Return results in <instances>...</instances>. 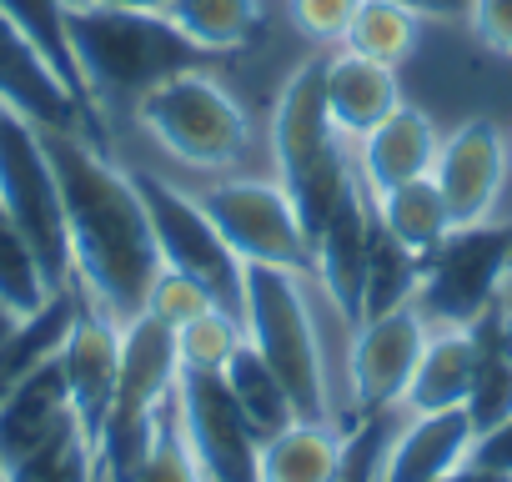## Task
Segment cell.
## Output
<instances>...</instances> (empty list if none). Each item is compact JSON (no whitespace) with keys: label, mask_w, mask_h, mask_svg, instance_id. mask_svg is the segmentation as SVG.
<instances>
[{"label":"cell","mask_w":512,"mask_h":482,"mask_svg":"<svg viewBox=\"0 0 512 482\" xmlns=\"http://www.w3.org/2000/svg\"><path fill=\"white\" fill-rule=\"evenodd\" d=\"M0 11H6L36 46H41V56L61 71V81L86 101V86H81V71H76V56H71V36H66V0H0ZM91 106V101H86ZM96 111V106H91ZM101 121V116H96ZM106 126V121H101Z\"/></svg>","instance_id":"28"},{"label":"cell","mask_w":512,"mask_h":482,"mask_svg":"<svg viewBox=\"0 0 512 482\" xmlns=\"http://www.w3.org/2000/svg\"><path fill=\"white\" fill-rule=\"evenodd\" d=\"M432 482H512L507 472H497V467H482V462H462V467H452V472H442V477H432Z\"/></svg>","instance_id":"37"},{"label":"cell","mask_w":512,"mask_h":482,"mask_svg":"<svg viewBox=\"0 0 512 482\" xmlns=\"http://www.w3.org/2000/svg\"><path fill=\"white\" fill-rule=\"evenodd\" d=\"M507 176H512L507 131L492 116H467L462 126H452L437 146V161H432V181L452 211V226L492 221Z\"/></svg>","instance_id":"12"},{"label":"cell","mask_w":512,"mask_h":482,"mask_svg":"<svg viewBox=\"0 0 512 482\" xmlns=\"http://www.w3.org/2000/svg\"><path fill=\"white\" fill-rule=\"evenodd\" d=\"M241 332L282 377L297 417L347 422L342 392V352L352 322L332 307L312 267H241Z\"/></svg>","instance_id":"2"},{"label":"cell","mask_w":512,"mask_h":482,"mask_svg":"<svg viewBox=\"0 0 512 482\" xmlns=\"http://www.w3.org/2000/svg\"><path fill=\"white\" fill-rule=\"evenodd\" d=\"M262 16H267V0H171L166 6V21L206 61L251 46L256 31H262Z\"/></svg>","instance_id":"21"},{"label":"cell","mask_w":512,"mask_h":482,"mask_svg":"<svg viewBox=\"0 0 512 482\" xmlns=\"http://www.w3.org/2000/svg\"><path fill=\"white\" fill-rule=\"evenodd\" d=\"M0 106L26 116L36 131H86L106 146V126L96 121V111L61 81V71L6 11H0Z\"/></svg>","instance_id":"11"},{"label":"cell","mask_w":512,"mask_h":482,"mask_svg":"<svg viewBox=\"0 0 512 482\" xmlns=\"http://www.w3.org/2000/svg\"><path fill=\"white\" fill-rule=\"evenodd\" d=\"M71 422H76L71 392H66L61 362L51 357L26 382H16L6 397H0V467L31 457L36 447H46L51 437H61Z\"/></svg>","instance_id":"18"},{"label":"cell","mask_w":512,"mask_h":482,"mask_svg":"<svg viewBox=\"0 0 512 482\" xmlns=\"http://www.w3.org/2000/svg\"><path fill=\"white\" fill-rule=\"evenodd\" d=\"M477 332V327H472ZM467 417L477 432L497 427L502 417H512V357L502 347H492L477 332V372H472V392H467Z\"/></svg>","instance_id":"31"},{"label":"cell","mask_w":512,"mask_h":482,"mask_svg":"<svg viewBox=\"0 0 512 482\" xmlns=\"http://www.w3.org/2000/svg\"><path fill=\"white\" fill-rule=\"evenodd\" d=\"M507 277H512V272H507Z\"/></svg>","instance_id":"44"},{"label":"cell","mask_w":512,"mask_h":482,"mask_svg":"<svg viewBox=\"0 0 512 482\" xmlns=\"http://www.w3.org/2000/svg\"><path fill=\"white\" fill-rule=\"evenodd\" d=\"M472 442H477V427H472L467 407L397 417V427L382 447L377 482H432V477L462 467L472 457Z\"/></svg>","instance_id":"16"},{"label":"cell","mask_w":512,"mask_h":482,"mask_svg":"<svg viewBox=\"0 0 512 482\" xmlns=\"http://www.w3.org/2000/svg\"><path fill=\"white\" fill-rule=\"evenodd\" d=\"M322 96H327V116L337 141L357 146L377 121H387L407 96H402V76L387 61L357 56L347 46L322 51Z\"/></svg>","instance_id":"15"},{"label":"cell","mask_w":512,"mask_h":482,"mask_svg":"<svg viewBox=\"0 0 512 482\" xmlns=\"http://www.w3.org/2000/svg\"><path fill=\"white\" fill-rule=\"evenodd\" d=\"M96 482H111V477H106V472H101V462H96Z\"/></svg>","instance_id":"41"},{"label":"cell","mask_w":512,"mask_h":482,"mask_svg":"<svg viewBox=\"0 0 512 482\" xmlns=\"http://www.w3.org/2000/svg\"><path fill=\"white\" fill-rule=\"evenodd\" d=\"M206 307H216L191 277H181L176 267H156V277H151V287H146V297H141V312H151L156 322H166L171 332L181 327V322H191V317H201Z\"/></svg>","instance_id":"33"},{"label":"cell","mask_w":512,"mask_h":482,"mask_svg":"<svg viewBox=\"0 0 512 482\" xmlns=\"http://www.w3.org/2000/svg\"><path fill=\"white\" fill-rule=\"evenodd\" d=\"M16 322H21V317H11V312H6V307H0V342H6V332H11V327H16Z\"/></svg>","instance_id":"39"},{"label":"cell","mask_w":512,"mask_h":482,"mask_svg":"<svg viewBox=\"0 0 512 482\" xmlns=\"http://www.w3.org/2000/svg\"><path fill=\"white\" fill-rule=\"evenodd\" d=\"M397 6L417 11L422 21H442V26H462L467 11H472V0H397Z\"/></svg>","instance_id":"36"},{"label":"cell","mask_w":512,"mask_h":482,"mask_svg":"<svg viewBox=\"0 0 512 482\" xmlns=\"http://www.w3.org/2000/svg\"><path fill=\"white\" fill-rule=\"evenodd\" d=\"M472 31V41L492 56L512 61V0H472V11L462 21Z\"/></svg>","instance_id":"34"},{"label":"cell","mask_w":512,"mask_h":482,"mask_svg":"<svg viewBox=\"0 0 512 482\" xmlns=\"http://www.w3.org/2000/svg\"><path fill=\"white\" fill-rule=\"evenodd\" d=\"M502 297H507V302H512V277H507V282H502Z\"/></svg>","instance_id":"40"},{"label":"cell","mask_w":512,"mask_h":482,"mask_svg":"<svg viewBox=\"0 0 512 482\" xmlns=\"http://www.w3.org/2000/svg\"><path fill=\"white\" fill-rule=\"evenodd\" d=\"M0 206L6 216L26 231V241L36 247L46 277L56 287H66L71 277V241H66V206H61V186L46 156L41 131L0 106Z\"/></svg>","instance_id":"8"},{"label":"cell","mask_w":512,"mask_h":482,"mask_svg":"<svg viewBox=\"0 0 512 482\" xmlns=\"http://www.w3.org/2000/svg\"><path fill=\"white\" fill-rule=\"evenodd\" d=\"M372 211H377V226L402 241L412 257H427L442 247V236L452 231V211L437 191L432 176H417V181H402L382 196H372Z\"/></svg>","instance_id":"22"},{"label":"cell","mask_w":512,"mask_h":482,"mask_svg":"<svg viewBox=\"0 0 512 482\" xmlns=\"http://www.w3.org/2000/svg\"><path fill=\"white\" fill-rule=\"evenodd\" d=\"M352 427L327 417H292L256 447V482H337Z\"/></svg>","instance_id":"19"},{"label":"cell","mask_w":512,"mask_h":482,"mask_svg":"<svg viewBox=\"0 0 512 482\" xmlns=\"http://www.w3.org/2000/svg\"><path fill=\"white\" fill-rule=\"evenodd\" d=\"M362 0H282L287 31L312 51H337Z\"/></svg>","instance_id":"32"},{"label":"cell","mask_w":512,"mask_h":482,"mask_svg":"<svg viewBox=\"0 0 512 482\" xmlns=\"http://www.w3.org/2000/svg\"><path fill=\"white\" fill-rule=\"evenodd\" d=\"M417 282H422V257H412L402 241H392L382 226H372L367 272H362V297H357V322L417 302Z\"/></svg>","instance_id":"25"},{"label":"cell","mask_w":512,"mask_h":482,"mask_svg":"<svg viewBox=\"0 0 512 482\" xmlns=\"http://www.w3.org/2000/svg\"><path fill=\"white\" fill-rule=\"evenodd\" d=\"M372 191L362 186V176H352L347 196L332 206V216L322 221V231L312 236V277L322 282V292L332 297V307L357 327V297H362V272H367V247H372Z\"/></svg>","instance_id":"14"},{"label":"cell","mask_w":512,"mask_h":482,"mask_svg":"<svg viewBox=\"0 0 512 482\" xmlns=\"http://www.w3.org/2000/svg\"><path fill=\"white\" fill-rule=\"evenodd\" d=\"M437 146H442L437 121H432L422 106L402 101L387 121H377V126H372L357 146H347V151H352V166H357L362 186H367L372 196H382V191H392V186H402V181L432 176Z\"/></svg>","instance_id":"17"},{"label":"cell","mask_w":512,"mask_h":482,"mask_svg":"<svg viewBox=\"0 0 512 482\" xmlns=\"http://www.w3.org/2000/svg\"><path fill=\"white\" fill-rule=\"evenodd\" d=\"M71 241V277L86 282L111 317H136L141 297L161 267L146 201L131 181V166L86 131H41Z\"/></svg>","instance_id":"1"},{"label":"cell","mask_w":512,"mask_h":482,"mask_svg":"<svg viewBox=\"0 0 512 482\" xmlns=\"http://www.w3.org/2000/svg\"><path fill=\"white\" fill-rule=\"evenodd\" d=\"M181 186L211 216V226L241 257V267L251 262L256 267H312L297 201L272 171H236V176H206V181H181Z\"/></svg>","instance_id":"5"},{"label":"cell","mask_w":512,"mask_h":482,"mask_svg":"<svg viewBox=\"0 0 512 482\" xmlns=\"http://www.w3.org/2000/svg\"><path fill=\"white\" fill-rule=\"evenodd\" d=\"M507 156H512V131H507Z\"/></svg>","instance_id":"42"},{"label":"cell","mask_w":512,"mask_h":482,"mask_svg":"<svg viewBox=\"0 0 512 482\" xmlns=\"http://www.w3.org/2000/svg\"><path fill=\"white\" fill-rule=\"evenodd\" d=\"M0 482H96V442L81 432V422H71L61 437L11 462Z\"/></svg>","instance_id":"29"},{"label":"cell","mask_w":512,"mask_h":482,"mask_svg":"<svg viewBox=\"0 0 512 482\" xmlns=\"http://www.w3.org/2000/svg\"><path fill=\"white\" fill-rule=\"evenodd\" d=\"M512 272V221H477L452 226L442 247L422 257L417 307L432 327H472L497 297Z\"/></svg>","instance_id":"7"},{"label":"cell","mask_w":512,"mask_h":482,"mask_svg":"<svg viewBox=\"0 0 512 482\" xmlns=\"http://www.w3.org/2000/svg\"><path fill=\"white\" fill-rule=\"evenodd\" d=\"M422 26H427V21H422L417 11L397 6V0H362L357 16H352V26H347V36H342V46L402 71V66L417 56V46H422Z\"/></svg>","instance_id":"24"},{"label":"cell","mask_w":512,"mask_h":482,"mask_svg":"<svg viewBox=\"0 0 512 482\" xmlns=\"http://www.w3.org/2000/svg\"><path fill=\"white\" fill-rule=\"evenodd\" d=\"M121 482H206V472H201V462H196V447H191V437H186L181 407H176V387H171V397L156 407L146 452L136 457V467H131Z\"/></svg>","instance_id":"27"},{"label":"cell","mask_w":512,"mask_h":482,"mask_svg":"<svg viewBox=\"0 0 512 482\" xmlns=\"http://www.w3.org/2000/svg\"><path fill=\"white\" fill-rule=\"evenodd\" d=\"M131 166V181L146 201V216H151V236H156V252L166 267H176L181 277H191L216 307L236 312L241 317V257L221 241V231L211 226V216L196 206V196L161 166L151 161H126Z\"/></svg>","instance_id":"6"},{"label":"cell","mask_w":512,"mask_h":482,"mask_svg":"<svg viewBox=\"0 0 512 482\" xmlns=\"http://www.w3.org/2000/svg\"><path fill=\"white\" fill-rule=\"evenodd\" d=\"M0 477H6V467H0Z\"/></svg>","instance_id":"43"},{"label":"cell","mask_w":512,"mask_h":482,"mask_svg":"<svg viewBox=\"0 0 512 482\" xmlns=\"http://www.w3.org/2000/svg\"><path fill=\"white\" fill-rule=\"evenodd\" d=\"M472 462L497 467V472H507V477H512V417H502L497 427L477 432V442H472Z\"/></svg>","instance_id":"35"},{"label":"cell","mask_w":512,"mask_h":482,"mask_svg":"<svg viewBox=\"0 0 512 482\" xmlns=\"http://www.w3.org/2000/svg\"><path fill=\"white\" fill-rule=\"evenodd\" d=\"M432 322L422 317L417 302L392 307L382 317H367L347 332V352H342V392H347V412L352 422L372 417V412H392L407 392V377L422 357Z\"/></svg>","instance_id":"9"},{"label":"cell","mask_w":512,"mask_h":482,"mask_svg":"<svg viewBox=\"0 0 512 482\" xmlns=\"http://www.w3.org/2000/svg\"><path fill=\"white\" fill-rule=\"evenodd\" d=\"M472 372H477V332L472 327H432L397 412L412 417V412L462 407L467 392H472Z\"/></svg>","instance_id":"20"},{"label":"cell","mask_w":512,"mask_h":482,"mask_svg":"<svg viewBox=\"0 0 512 482\" xmlns=\"http://www.w3.org/2000/svg\"><path fill=\"white\" fill-rule=\"evenodd\" d=\"M71 287V327L61 337V377L71 392V412L81 422V432L96 442L111 397H116V377H121V317H111V307L76 277H66Z\"/></svg>","instance_id":"10"},{"label":"cell","mask_w":512,"mask_h":482,"mask_svg":"<svg viewBox=\"0 0 512 482\" xmlns=\"http://www.w3.org/2000/svg\"><path fill=\"white\" fill-rule=\"evenodd\" d=\"M61 287L46 277L36 247L26 241V231L6 216V206H0V307H6L11 317H36Z\"/></svg>","instance_id":"26"},{"label":"cell","mask_w":512,"mask_h":482,"mask_svg":"<svg viewBox=\"0 0 512 482\" xmlns=\"http://www.w3.org/2000/svg\"><path fill=\"white\" fill-rule=\"evenodd\" d=\"M176 407L206 482H256V447L262 437L241 417L221 372H176Z\"/></svg>","instance_id":"13"},{"label":"cell","mask_w":512,"mask_h":482,"mask_svg":"<svg viewBox=\"0 0 512 482\" xmlns=\"http://www.w3.org/2000/svg\"><path fill=\"white\" fill-rule=\"evenodd\" d=\"M66 6H116V11H166L171 0H66Z\"/></svg>","instance_id":"38"},{"label":"cell","mask_w":512,"mask_h":482,"mask_svg":"<svg viewBox=\"0 0 512 482\" xmlns=\"http://www.w3.org/2000/svg\"><path fill=\"white\" fill-rule=\"evenodd\" d=\"M241 342H246L241 317L226 307H206L201 317L176 327V367L181 372H226V362Z\"/></svg>","instance_id":"30"},{"label":"cell","mask_w":512,"mask_h":482,"mask_svg":"<svg viewBox=\"0 0 512 482\" xmlns=\"http://www.w3.org/2000/svg\"><path fill=\"white\" fill-rule=\"evenodd\" d=\"M71 56L86 86V101L101 121L131 111L156 81L206 61L166 11H116V6H66Z\"/></svg>","instance_id":"4"},{"label":"cell","mask_w":512,"mask_h":482,"mask_svg":"<svg viewBox=\"0 0 512 482\" xmlns=\"http://www.w3.org/2000/svg\"><path fill=\"white\" fill-rule=\"evenodd\" d=\"M126 121L136 136L176 166L181 181L206 176H236V171H267V131L246 111V101L226 86V76L211 71V61H196L166 81H156Z\"/></svg>","instance_id":"3"},{"label":"cell","mask_w":512,"mask_h":482,"mask_svg":"<svg viewBox=\"0 0 512 482\" xmlns=\"http://www.w3.org/2000/svg\"><path fill=\"white\" fill-rule=\"evenodd\" d=\"M221 382L231 387V397H236V407H241V417L251 422L256 437H272V432H282V427L297 417V407H292L282 377L267 367V357L256 352L251 342H241V347L231 352Z\"/></svg>","instance_id":"23"}]
</instances>
